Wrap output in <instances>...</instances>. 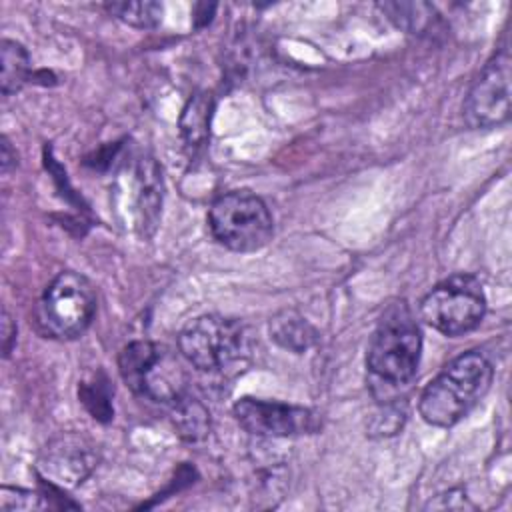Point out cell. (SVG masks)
<instances>
[{"label":"cell","mask_w":512,"mask_h":512,"mask_svg":"<svg viewBox=\"0 0 512 512\" xmlns=\"http://www.w3.org/2000/svg\"><path fill=\"white\" fill-rule=\"evenodd\" d=\"M494 368L480 352L452 358L420 394L418 410L424 422L450 428L460 422L490 390Z\"/></svg>","instance_id":"obj_1"},{"label":"cell","mask_w":512,"mask_h":512,"mask_svg":"<svg viewBox=\"0 0 512 512\" xmlns=\"http://www.w3.org/2000/svg\"><path fill=\"white\" fill-rule=\"evenodd\" d=\"M422 352V334L406 302H392L382 312L368 342L366 366L372 388H402L412 382Z\"/></svg>","instance_id":"obj_2"},{"label":"cell","mask_w":512,"mask_h":512,"mask_svg":"<svg viewBox=\"0 0 512 512\" xmlns=\"http://www.w3.org/2000/svg\"><path fill=\"white\" fill-rule=\"evenodd\" d=\"M208 228L218 244L246 254L264 248L272 240L274 220L260 196L248 190H234L210 204Z\"/></svg>","instance_id":"obj_3"},{"label":"cell","mask_w":512,"mask_h":512,"mask_svg":"<svg viewBox=\"0 0 512 512\" xmlns=\"http://www.w3.org/2000/svg\"><path fill=\"white\" fill-rule=\"evenodd\" d=\"M178 350L200 372H224L248 354V332L236 318L204 314L182 328Z\"/></svg>","instance_id":"obj_4"},{"label":"cell","mask_w":512,"mask_h":512,"mask_svg":"<svg viewBox=\"0 0 512 512\" xmlns=\"http://www.w3.org/2000/svg\"><path fill=\"white\" fill-rule=\"evenodd\" d=\"M96 314V288L80 272H60L44 290L38 318L44 334L58 340L82 336Z\"/></svg>","instance_id":"obj_5"},{"label":"cell","mask_w":512,"mask_h":512,"mask_svg":"<svg viewBox=\"0 0 512 512\" xmlns=\"http://www.w3.org/2000/svg\"><path fill=\"white\" fill-rule=\"evenodd\" d=\"M118 370L130 390L170 404L184 394V372L176 358L156 342L134 340L118 354Z\"/></svg>","instance_id":"obj_6"},{"label":"cell","mask_w":512,"mask_h":512,"mask_svg":"<svg viewBox=\"0 0 512 512\" xmlns=\"http://www.w3.org/2000/svg\"><path fill=\"white\" fill-rule=\"evenodd\" d=\"M486 312V296L478 278L454 274L436 284L420 302L422 320L444 336L474 330Z\"/></svg>","instance_id":"obj_7"},{"label":"cell","mask_w":512,"mask_h":512,"mask_svg":"<svg viewBox=\"0 0 512 512\" xmlns=\"http://www.w3.org/2000/svg\"><path fill=\"white\" fill-rule=\"evenodd\" d=\"M470 128H494L510 118V54L498 50L472 82L464 106Z\"/></svg>","instance_id":"obj_8"},{"label":"cell","mask_w":512,"mask_h":512,"mask_svg":"<svg viewBox=\"0 0 512 512\" xmlns=\"http://www.w3.org/2000/svg\"><path fill=\"white\" fill-rule=\"evenodd\" d=\"M98 464L96 444L80 432H60L46 442L38 456L36 470L42 482L70 490L80 486Z\"/></svg>","instance_id":"obj_9"},{"label":"cell","mask_w":512,"mask_h":512,"mask_svg":"<svg viewBox=\"0 0 512 512\" xmlns=\"http://www.w3.org/2000/svg\"><path fill=\"white\" fill-rule=\"evenodd\" d=\"M232 414L248 434L262 438H288L312 434L320 426L318 414L312 412L310 408L250 396L240 398L234 404Z\"/></svg>","instance_id":"obj_10"},{"label":"cell","mask_w":512,"mask_h":512,"mask_svg":"<svg viewBox=\"0 0 512 512\" xmlns=\"http://www.w3.org/2000/svg\"><path fill=\"white\" fill-rule=\"evenodd\" d=\"M130 178L124 182V212L132 228L148 238L154 234L162 212V174L154 158L142 156L130 168Z\"/></svg>","instance_id":"obj_11"},{"label":"cell","mask_w":512,"mask_h":512,"mask_svg":"<svg viewBox=\"0 0 512 512\" xmlns=\"http://www.w3.org/2000/svg\"><path fill=\"white\" fill-rule=\"evenodd\" d=\"M214 114V96L206 90L194 92L180 114V134L188 150H200L210 138V122Z\"/></svg>","instance_id":"obj_12"},{"label":"cell","mask_w":512,"mask_h":512,"mask_svg":"<svg viewBox=\"0 0 512 512\" xmlns=\"http://www.w3.org/2000/svg\"><path fill=\"white\" fill-rule=\"evenodd\" d=\"M268 332L278 346L294 354H302L308 348H312L318 336L312 324L294 308H284L278 314H274L270 318Z\"/></svg>","instance_id":"obj_13"},{"label":"cell","mask_w":512,"mask_h":512,"mask_svg":"<svg viewBox=\"0 0 512 512\" xmlns=\"http://www.w3.org/2000/svg\"><path fill=\"white\" fill-rule=\"evenodd\" d=\"M170 420L178 436L186 442H200L208 438L212 426L208 408L188 392L170 402Z\"/></svg>","instance_id":"obj_14"},{"label":"cell","mask_w":512,"mask_h":512,"mask_svg":"<svg viewBox=\"0 0 512 512\" xmlns=\"http://www.w3.org/2000/svg\"><path fill=\"white\" fill-rule=\"evenodd\" d=\"M378 8L390 22H394V26L408 34L430 32L438 22L436 8L426 2H380Z\"/></svg>","instance_id":"obj_15"},{"label":"cell","mask_w":512,"mask_h":512,"mask_svg":"<svg viewBox=\"0 0 512 512\" xmlns=\"http://www.w3.org/2000/svg\"><path fill=\"white\" fill-rule=\"evenodd\" d=\"M0 62H2V74H0L2 94L4 96L16 94L30 78V56L26 48L16 40H8V38L2 40Z\"/></svg>","instance_id":"obj_16"},{"label":"cell","mask_w":512,"mask_h":512,"mask_svg":"<svg viewBox=\"0 0 512 512\" xmlns=\"http://www.w3.org/2000/svg\"><path fill=\"white\" fill-rule=\"evenodd\" d=\"M112 394H114V390L110 388V380L106 378L104 372L90 374L78 386L80 402L86 406V410L92 414V418L100 420V422H110L114 416Z\"/></svg>","instance_id":"obj_17"},{"label":"cell","mask_w":512,"mask_h":512,"mask_svg":"<svg viewBox=\"0 0 512 512\" xmlns=\"http://www.w3.org/2000/svg\"><path fill=\"white\" fill-rule=\"evenodd\" d=\"M108 14L122 20L128 26L148 30L156 28L162 22L164 8L160 2L152 0H138V2H108L104 4Z\"/></svg>","instance_id":"obj_18"},{"label":"cell","mask_w":512,"mask_h":512,"mask_svg":"<svg viewBox=\"0 0 512 512\" xmlns=\"http://www.w3.org/2000/svg\"><path fill=\"white\" fill-rule=\"evenodd\" d=\"M50 500L52 496H46V490L32 492L24 488L2 486V492H0L2 510H46L54 506Z\"/></svg>","instance_id":"obj_19"},{"label":"cell","mask_w":512,"mask_h":512,"mask_svg":"<svg viewBox=\"0 0 512 512\" xmlns=\"http://www.w3.org/2000/svg\"><path fill=\"white\" fill-rule=\"evenodd\" d=\"M16 322L12 320V316L8 314V310H2V326H0V334H2V354L4 358L10 356L14 344H16Z\"/></svg>","instance_id":"obj_20"},{"label":"cell","mask_w":512,"mask_h":512,"mask_svg":"<svg viewBox=\"0 0 512 512\" xmlns=\"http://www.w3.org/2000/svg\"><path fill=\"white\" fill-rule=\"evenodd\" d=\"M462 494V490H448L440 496H436L434 502L428 504V508H474L468 502H456V498Z\"/></svg>","instance_id":"obj_21"},{"label":"cell","mask_w":512,"mask_h":512,"mask_svg":"<svg viewBox=\"0 0 512 512\" xmlns=\"http://www.w3.org/2000/svg\"><path fill=\"white\" fill-rule=\"evenodd\" d=\"M0 160H2V172L8 174L14 166H16V152L12 150L10 142L6 136H2V144H0Z\"/></svg>","instance_id":"obj_22"}]
</instances>
